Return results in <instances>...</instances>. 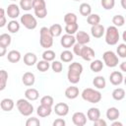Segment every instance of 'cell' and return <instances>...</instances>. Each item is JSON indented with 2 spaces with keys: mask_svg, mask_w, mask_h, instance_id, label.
<instances>
[{
  "mask_svg": "<svg viewBox=\"0 0 126 126\" xmlns=\"http://www.w3.org/2000/svg\"><path fill=\"white\" fill-rule=\"evenodd\" d=\"M83 72V66L79 62H73L68 67V80L72 84H77L80 82L81 74Z\"/></svg>",
  "mask_w": 126,
  "mask_h": 126,
  "instance_id": "1",
  "label": "cell"
},
{
  "mask_svg": "<svg viewBox=\"0 0 126 126\" xmlns=\"http://www.w3.org/2000/svg\"><path fill=\"white\" fill-rule=\"evenodd\" d=\"M39 43L44 48H49L53 44V35L51 34L50 31L46 27H42L39 31Z\"/></svg>",
  "mask_w": 126,
  "mask_h": 126,
  "instance_id": "2",
  "label": "cell"
},
{
  "mask_svg": "<svg viewBox=\"0 0 126 126\" xmlns=\"http://www.w3.org/2000/svg\"><path fill=\"white\" fill-rule=\"evenodd\" d=\"M82 97L83 99L92 102V103H97L101 99V94L98 91H95L91 88H87L83 91L82 93Z\"/></svg>",
  "mask_w": 126,
  "mask_h": 126,
  "instance_id": "3",
  "label": "cell"
},
{
  "mask_svg": "<svg viewBox=\"0 0 126 126\" xmlns=\"http://www.w3.org/2000/svg\"><path fill=\"white\" fill-rule=\"evenodd\" d=\"M119 40V32L115 26H110L105 32V41L109 45H115Z\"/></svg>",
  "mask_w": 126,
  "mask_h": 126,
  "instance_id": "4",
  "label": "cell"
},
{
  "mask_svg": "<svg viewBox=\"0 0 126 126\" xmlns=\"http://www.w3.org/2000/svg\"><path fill=\"white\" fill-rule=\"evenodd\" d=\"M16 104H17V107H18L20 113L24 116H30L33 111V106L27 99L20 98L17 100Z\"/></svg>",
  "mask_w": 126,
  "mask_h": 126,
  "instance_id": "5",
  "label": "cell"
},
{
  "mask_svg": "<svg viewBox=\"0 0 126 126\" xmlns=\"http://www.w3.org/2000/svg\"><path fill=\"white\" fill-rule=\"evenodd\" d=\"M102 58L107 67L112 68V67L117 66V64H118V57L113 51H110V50L105 51L102 55Z\"/></svg>",
  "mask_w": 126,
  "mask_h": 126,
  "instance_id": "6",
  "label": "cell"
},
{
  "mask_svg": "<svg viewBox=\"0 0 126 126\" xmlns=\"http://www.w3.org/2000/svg\"><path fill=\"white\" fill-rule=\"evenodd\" d=\"M21 23L28 30H33L37 26L36 19L32 14H25L21 17Z\"/></svg>",
  "mask_w": 126,
  "mask_h": 126,
  "instance_id": "7",
  "label": "cell"
},
{
  "mask_svg": "<svg viewBox=\"0 0 126 126\" xmlns=\"http://www.w3.org/2000/svg\"><path fill=\"white\" fill-rule=\"evenodd\" d=\"M75 41H76V37L73 35V34H69V33H66L64 34L62 37H61V40H60V43L63 47L65 48H69L71 46H73L75 44Z\"/></svg>",
  "mask_w": 126,
  "mask_h": 126,
  "instance_id": "8",
  "label": "cell"
},
{
  "mask_svg": "<svg viewBox=\"0 0 126 126\" xmlns=\"http://www.w3.org/2000/svg\"><path fill=\"white\" fill-rule=\"evenodd\" d=\"M54 111L59 116H65L69 112V106L65 102H58L54 106Z\"/></svg>",
  "mask_w": 126,
  "mask_h": 126,
  "instance_id": "9",
  "label": "cell"
},
{
  "mask_svg": "<svg viewBox=\"0 0 126 126\" xmlns=\"http://www.w3.org/2000/svg\"><path fill=\"white\" fill-rule=\"evenodd\" d=\"M72 121L76 126H84L87 122L86 115L83 112H75L72 116Z\"/></svg>",
  "mask_w": 126,
  "mask_h": 126,
  "instance_id": "10",
  "label": "cell"
},
{
  "mask_svg": "<svg viewBox=\"0 0 126 126\" xmlns=\"http://www.w3.org/2000/svg\"><path fill=\"white\" fill-rule=\"evenodd\" d=\"M81 57L84 60H86V61H91L94 57V49L92 47H89L87 45H84L83 46V49H82Z\"/></svg>",
  "mask_w": 126,
  "mask_h": 126,
  "instance_id": "11",
  "label": "cell"
},
{
  "mask_svg": "<svg viewBox=\"0 0 126 126\" xmlns=\"http://www.w3.org/2000/svg\"><path fill=\"white\" fill-rule=\"evenodd\" d=\"M109 81L112 85L114 86H118L122 83L123 81V75L121 72H118V71H113L110 76H109Z\"/></svg>",
  "mask_w": 126,
  "mask_h": 126,
  "instance_id": "12",
  "label": "cell"
},
{
  "mask_svg": "<svg viewBox=\"0 0 126 126\" xmlns=\"http://www.w3.org/2000/svg\"><path fill=\"white\" fill-rule=\"evenodd\" d=\"M104 32H105V31H104V27H103L102 25H100V24L94 25V26H92V28H91V32H92L93 36H94V37H96V38L101 37V36L103 35Z\"/></svg>",
  "mask_w": 126,
  "mask_h": 126,
  "instance_id": "13",
  "label": "cell"
},
{
  "mask_svg": "<svg viewBox=\"0 0 126 126\" xmlns=\"http://www.w3.org/2000/svg\"><path fill=\"white\" fill-rule=\"evenodd\" d=\"M6 12H7L8 17L15 19L20 15V8L18 7L17 4H10V5H8Z\"/></svg>",
  "mask_w": 126,
  "mask_h": 126,
  "instance_id": "14",
  "label": "cell"
},
{
  "mask_svg": "<svg viewBox=\"0 0 126 126\" xmlns=\"http://www.w3.org/2000/svg\"><path fill=\"white\" fill-rule=\"evenodd\" d=\"M76 40L79 43L85 45L88 42H90V35L86 32H84V31H79L77 32V34H76Z\"/></svg>",
  "mask_w": 126,
  "mask_h": 126,
  "instance_id": "15",
  "label": "cell"
},
{
  "mask_svg": "<svg viewBox=\"0 0 126 126\" xmlns=\"http://www.w3.org/2000/svg\"><path fill=\"white\" fill-rule=\"evenodd\" d=\"M22 81H23L25 86L30 87V86H32L34 84L35 78H34V75L32 72H26L22 77Z\"/></svg>",
  "mask_w": 126,
  "mask_h": 126,
  "instance_id": "16",
  "label": "cell"
},
{
  "mask_svg": "<svg viewBox=\"0 0 126 126\" xmlns=\"http://www.w3.org/2000/svg\"><path fill=\"white\" fill-rule=\"evenodd\" d=\"M65 95L69 99H74L79 95V89L77 87H75V86L68 87L65 90Z\"/></svg>",
  "mask_w": 126,
  "mask_h": 126,
  "instance_id": "17",
  "label": "cell"
},
{
  "mask_svg": "<svg viewBox=\"0 0 126 126\" xmlns=\"http://www.w3.org/2000/svg\"><path fill=\"white\" fill-rule=\"evenodd\" d=\"M52 109H51V106H48V105H44V104H40L37 109H36V112H37V115L40 116V117H46L48 115H50Z\"/></svg>",
  "mask_w": 126,
  "mask_h": 126,
  "instance_id": "18",
  "label": "cell"
},
{
  "mask_svg": "<svg viewBox=\"0 0 126 126\" xmlns=\"http://www.w3.org/2000/svg\"><path fill=\"white\" fill-rule=\"evenodd\" d=\"M36 55L32 52H28L25 54L24 56V63L27 65V66H32L36 63Z\"/></svg>",
  "mask_w": 126,
  "mask_h": 126,
  "instance_id": "19",
  "label": "cell"
},
{
  "mask_svg": "<svg viewBox=\"0 0 126 126\" xmlns=\"http://www.w3.org/2000/svg\"><path fill=\"white\" fill-rule=\"evenodd\" d=\"M25 96L27 99H30V100H35L38 98L39 96V93L36 89H33V88H30L28 89L26 92H25Z\"/></svg>",
  "mask_w": 126,
  "mask_h": 126,
  "instance_id": "20",
  "label": "cell"
},
{
  "mask_svg": "<svg viewBox=\"0 0 126 126\" xmlns=\"http://www.w3.org/2000/svg\"><path fill=\"white\" fill-rule=\"evenodd\" d=\"M87 116L91 121L94 122V120H96L100 117V111L96 107H91L87 112Z\"/></svg>",
  "mask_w": 126,
  "mask_h": 126,
  "instance_id": "21",
  "label": "cell"
},
{
  "mask_svg": "<svg viewBox=\"0 0 126 126\" xmlns=\"http://www.w3.org/2000/svg\"><path fill=\"white\" fill-rule=\"evenodd\" d=\"M0 106L4 111H11L14 107V101L11 98H3L0 102Z\"/></svg>",
  "mask_w": 126,
  "mask_h": 126,
  "instance_id": "22",
  "label": "cell"
},
{
  "mask_svg": "<svg viewBox=\"0 0 126 126\" xmlns=\"http://www.w3.org/2000/svg\"><path fill=\"white\" fill-rule=\"evenodd\" d=\"M7 59L8 61H10L11 63H17L20 61L21 59V53L18 50H11L8 52L7 55Z\"/></svg>",
  "mask_w": 126,
  "mask_h": 126,
  "instance_id": "23",
  "label": "cell"
},
{
  "mask_svg": "<svg viewBox=\"0 0 126 126\" xmlns=\"http://www.w3.org/2000/svg\"><path fill=\"white\" fill-rule=\"evenodd\" d=\"M119 115H120V112L116 107H109L106 110V117L111 121L116 120L119 117Z\"/></svg>",
  "mask_w": 126,
  "mask_h": 126,
  "instance_id": "24",
  "label": "cell"
},
{
  "mask_svg": "<svg viewBox=\"0 0 126 126\" xmlns=\"http://www.w3.org/2000/svg\"><path fill=\"white\" fill-rule=\"evenodd\" d=\"M93 84L97 89H104L105 88V85H106L105 79L102 76H96V77H94V80H93Z\"/></svg>",
  "mask_w": 126,
  "mask_h": 126,
  "instance_id": "25",
  "label": "cell"
},
{
  "mask_svg": "<svg viewBox=\"0 0 126 126\" xmlns=\"http://www.w3.org/2000/svg\"><path fill=\"white\" fill-rule=\"evenodd\" d=\"M90 68H91V70L93 72H100L102 70V68H103V63H102L101 60H98V59L94 60L91 63Z\"/></svg>",
  "mask_w": 126,
  "mask_h": 126,
  "instance_id": "26",
  "label": "cell"
},
{
  "mask_svg": "<svg viewBox=\"0 0 126 126\" xmlns=\"http://www.w3.org/2000/svg\"><path fill=\"white\" fill-rule=\"evenodd\" d=\"M79 11H80V14H81L82 16L88 17L89 15H91V12H92V8H91L90 4H88V3H82V4L80 5Z\"/></svg>",
  "mask_w": 126,
  "mask_h": 126,
  "instance_id": "27",
  "label": "cell"
},
{
  "mask_svg": "<svg viewBox=\"0 0 126 126\" xmlns=\"http://www.w3.org/2000/svg\"><path fill=\"white\" fill-rule=\"evenodd\" d=\"M112 97L115 100H121L125 97V91L122 88H117L112 92Z\"/></svg>",
  "mask_w": 126,
  "mask_h": 126,
  "instance_id": "28",
  "label": "cell"
},
{
  "mask_svg": "<svg viewBox=\"0 0 126 126\" xmlns=\"http://www.w3.org/2000/svg\"><path fill=\"white\" fill-rule=\"evenodd\" d=\"M8 80V73L5 70H0V91H3L6 87Z\"/></svg>",
  "mask_w": 126,
  "mask_h": 126,
  "instance_id": "29",
  "label": "cell"
},
{
  "mask_svg": "<svg viewBox=\"0 0 126 126\" xmlns=\"http://www.w3.org/2000/svg\"><path fill=\"white\" fill-rule=\"evenodd\" d=\"M87 22L88 24H90L91 26H94V25H97L99 24L100 22V17L97 15V14H91L87 17Z\"/></svg>",
  "mask_w": 126,
  "mask_h": 126,
  "instance_id": "30",
  "label": "cell"
},
{
  "mask_svg": "<svg viewBox=\"0 0 126 126\" xmlns=\"http://www.w3.org/2000/svg\"><path fill=\"white\" fill-rule=\"evenodd\" d=\"M7 28H8V31H9L10 32L15 33V32H17L20 30V24H19L16 20H12V21H10V22L8 23Z\"/></svg>",
  "mask_w": 126,
  "mask_h": 126,
  "instance_id": "31",
  "label": "cell"
},
{
  "mask_svg": "<svg viewBox=\"0 0 126 126\" xmlns=\"http://www.w3.org/2000/svg\"><path fill=\"white\" fill-rule=\"evenodd\" d=\"M49 31H50L51 34L53 35V37H54V36H58V35H60L61 32H62V27H61V25H59V24H54V25H52V26L49 28Z\"/></svg>",
  "mask_w": 126,
  "mask_h": 126,
  "instance_id": "32",
  "label": "cell"
},
{
  "mask_svg": "<svg viewBox=\"0 0 126 126\" xmlns=\"http://www.w3.org/2000/svg\"><path fill=\"white\" fill-rule=\"evenodd\" d=\"M73 53L70 50H64L60 54V58L63 62H71L73 60Z\"/></svg>",
  "mask_w": 126,
  "mask_h": 126,
  "instance_id": "33",
  "label": "cell"
},
{
  "mask_svg": "<svg viewBox=\"0 0 126 126\" xmlns=\"http://www.w3.org/2000/svg\"><path fill=\"white\" fill-rule=\"evenodd\" d=\"M48 62H49V61H46V60H44V59L38 61V62L36 63V68H37V70L40 71V72H45V71H47V70L49 69V67H50V65H49Z\"/></svg>",
  "mask_w": 126,
  "mask_h": 126,
  "instance_id": "34",
  "label": "cell"
},
{
  "mask_svg": "<svg viewBox=\"0 0 126 126\" xmlns=\"http://www.w3.org/2000/svg\"><path fill=\"white\" fill-rule=\"evenodd\" d=\"M11 43V36L8 33H2L0 34V45L2 46H9Z\"/></svg>",
  "mask_w": 126,
  "mask_h": 126,
  "instance_id": "35",
  "label": "cell"
},
{
  "mask_svg": "<svg viewBox=\"0 0 126 126\" xmlns=\"http://www.w3.org/2000/svg\"><path fill=\"white\" fill-rule=\"evenodd\" d=\"M64 22L65 24H74V23H77V16L76 14L74 13H67L65 16H64Z\"/></svg>",
  "mask_w": 126,
  "mask_h": 126,
  "instance_id": "36",
  "label": "cell"
},
{
  "mask_svg": "<svg viewBox=\"0 0 126 126\" xmlns=\"http://www.w3.org/2000/svg\"><path fill=\"white\" fill-rule=\"evenodd\" d=\"M112 23L115 27H122L125 23V18L122 15H115L112 18Z\"/></svg>",
  "mask_w": 126,
  "mask_h": 126,
  "instance_id": "37",
  "label": "cell"
},
{
  "mask_svg": "<svg viewBox=\"0 0 126 126\" xmlns=\"http://www.w3.org/2000/svg\"><path fill=\"white\" fill-rule=\"evenodd\" d=\"M65 32L69 34H73L76 32H78V24L74 23V24H66L65 26Z\"/></svg>",
  "mask_w": 126,
  "mask_h": 126,
  "instance_id": "38",
  "label": "cell"
},
{
  "mask_svg": "<svg viewBox=\"0 0 126 126\" xmlns=\"http://www.w3.org/2000/svg\"><path fill=\"white\" fill-rule=\"evenodd\" d=\"M42 58L46 61H52L55 58V52L51 49H47L42 53Z\"/></svg>",
  "mask_w": 126,
  "mask_h": 126,
  "instance_id": "39",
  "label": "cell"
},
{
  "mask_svg": "<svg viewBox=\"0 0 126 126\" xmlns=\"http://www.w3.org/2000/svg\"><path fill=\"white\" fill-rule=\"evenodd\" d=\"M20 6L25 11H30L32 8V0H20Z\"/></svg>",
  "mask_w": 126,
  "mask_h": 126,
  "instance_id": "40",
  "label": "cell"
},
{
  "mask_svg": "<svg viewBox=\"0 0 126 126\" xmlns=\"http://www.w3.org/2000/svg\"><path fill=\"white\" fill-rule=\"evenodd\" d=\"M53 102H54V100L51 95H44L40 99V104H44V105H48V106H52Z\"/></svg>",
  "mask_w": 126,
  "mask_h": 126,
  "instance_id": "41",
  "label": "cell"
},
{
  "mask_svg": "<svg viewBox=\"0 0 126 126\" xmlns=\"http://www.w3.org/2000/svg\"><path fill=\"white\" fill-rule=\"evenodd\" d=\"M115 5V0H101V6L105 10H111Z\"/></svg>",
  "mask_w": 126,
  "mask_h": 126,
  "instance_id": "42",
  "label": "cell"
},
{
  "mask_svg": "<svg viewBox=\"0 0 126 126\" xmlns=\"http://www.w3.org/2000/svg\"><path fill=\"white\" fill-rule=\"evenodd\" d=\"M34 14H35V16L37 18L43 19L47 15V9H46V7L45 8H40V9H35L34 10Z\"/></svg>",
  "mask_w": 126,
  "mask_h": 126,
  "instance_id": "43",
  "label": "cell"
},
{
  "mask_svg": "<svg viewBox=\"0 0 126 126\" xmlns=\"http://www.w3.org/2000/svg\"><path fill=\"white\" fill-rule=\"evenodd\" d=\"M46 3L44 0H32V8L35 9H40V8H45Z\"/></svg>",
  "mask_w": 126,
  "mask_h": 126,
  "instance_id": "44",
  "label": "cell"
},
{
  "mask_svg": "<svg viewBox=\"0 0 126 126\" xmlns=\"http://www.w3.org/2000/svg\"><path fill=\"white\" fill-rule=\"evenodd\" d=\"M51 68H52V70L55 73H60L62 71V69H63V65L59 61H53L52 62V65H51Z\"/></svg>",
  "mask_w": 126,
  "mask_h": 126,
  "instance_id": "45",
  "label": "cell"
},
{
  "mask_svg": "<svg viewBox=\"0 0 126 126\" xmlns=\"http://www.w3.org/2000/svg\"><path fill=\"white\" fill-rule=\"evenodd\" d=\"M117 53L122 58H125L126 57V44L125 43H121V44L118 45V47H117Z\"/></svg>",
  "mask_w": 126,
  "mask_h": 126,
  "instance_id": "46",
  "label": "cell"
},
{
  "mask_svg": "<svg viewBox=\"0 0 126 126\" xmlns=\"http://www.w3.org/2000/svg\"><path fill=\"white\" fill-rule=\"evenodd\" d=\"M39 125H40V122L35 117H31L26 122V126H39Z\"/></svg>",
  "mask_w": 126,
  "mask_h": 126,
  "instance_id": "47",
  "label": "cell"
},
{
  "mask_svg": "<svg viewBox=\"0 0 126 126\" xmlns=\"http://www.w3.org/2000/svg\"><path fill=\"white\" fill-rule=\"evenodd\" d=\"M83 46H84V45L81 44V43H79V42L75 43V44H74V47H73V51H74V53H75L76 55H78V56H81Z\"/></svg>",
  "mask_w": 126,
  "mask_h": 126,
  "instance_id": "48",
  "label": "cell"
},
{
  "mask_svg": "<svg viewBox=\"0 0 126 126\" xmlns=\"http://www.w3.org/2000/svg\"><path fill=\"white\" fill-rule=\"evenodd\" d=\"M6 24V18H5V10L3 8H0V27H4Z\"/></svg>",
  "mask_w": 126,
  "mask_h": 126,
  "instance_id": "49",
  "label": "cell"
},
{
  "mask_svg": "<svg viewBox=\"0 0 126 126\" xmlns=\"http://www.w3.org/2000/svg\"><path fill=\"white\" fill-rule=\"evenodd\" d=\"M94 126H106V122L103 119L98 118V119H96V120L94 121Z\"/></svg>",
  "mask_w": 126,
  "mask_h": 126,
  "instance_id": "50",
  "label": "cell"
},
{
  "mask_svg": "<svg viewBox=\"0 0 126 126\" xmlns=\"http://www.w3.org/2000/svg\"><path fill=\"white\" fill-rule=\"evenodd\" d=\"M65 124H66L65 121L61 118H58V119L54 120V122H53V126H65Z\"/></svg>",
  "mask_w": 126,
  "mask_h": 126,
  "instance_id": "51",
  "label": "cell"
},
{
  "mask_svg": "<svg viewBox=\"0 0 126 126\" xmlns=\"http://www.w3.org/2000/svg\"><path fill=\"white\" fill-rule=\"evenodd\" d=\"M5 53H6V47H5V46L0 45V56L5 55Z\"/></svg>",
  "mask_w": 126,
  "mask_h": 126,
  "instance_id": "52",
  "label": "cell"
},
{
  "mask_svg": "<svg viewBox=\"0 0 126 126\" xmlns=\"http://www.w3.org/2000/svg\"><path fill=\"white\" fill-rule=\"evenodd\" d=\"M120 69H121V71L126 72V61H125V62H122V63L120 64Z\"/></svg>",
  "mask_w": 126,
  "mask_h": 126,
  "instance_id": "53",
  "label": "cell"
},
{
  "mask_svg": "<svg viewBox=\"0 0 126 126\" xmlns=\"http://www.w3.org/2000/svg\"><path fill=\"white\" fill-rule=\"evenodd\" d=\"M111 125H112V126H122V123H121V122H118V121H115V122H113Z\"/></svg>",
  "mask_w": 126,
  "mask_h": 126,
  "instance_id": "54",
  "label": "cell"
},
{
  "mask_svg": "<svg viewBox=\"0 0 126 126\" xmlns=\"http://www.w3.org/2000/svg\"><path fill=\"white\" fill-rule=\"evenodd\" d=\"M121 6L123 9L126 10V0H121Z\"/></svg>",
  "mask_w": 126,
  "mask_h": 126,
  "instance_id": "55",
  "label": "cell"
},
{
  "mask_svg": "<svg viewBox=\"0 0 126 126\" xmlns=\"http://www.w3.org/2000/svg\"><path fill=\"white\" fill-rule=\"evenodd\" d=\"M122 38H123V40L126 42V31L123 32V33H122Z\"/></svg>",
  "mask_w": 126,
  "mask_h": 126,
  "instance_id": "56",
  "label": "cell"
},
{
  "mask_svg": "<svg viewBox=\"0 0 126 126\" xmlns=\"http://www.w3.org/2000/svg\"><path fill=\"white\" fill-rule=\"evenodd\" d=\"M124 84H125V86H126V77H125V79H124Z\"/></svg>",
  "mask_w": 126,
  "mask_h": 126,
  "instance_id": "57",
  "label": "cell"
},
{
  "mask_svg": "<svg viewBox=\"0 0 126 126\" xmlns=\"http://www.w3.org/2000/svg\"><path fill=\"white\" fill-rule=\"evenodd\" d=\"M12 1H16V0H12Z\"/></svg>",
  "mask_w": 126,
  "mask_h": 126,
  "instance_id": "58",
  "label": "cell"
},
{
  "mask_svg": "<svg viewBox=\"0 0 126 126\" xmlns=\"http://www.w3.org/2000/svg\"><path fill=\"white\" fill-rule=\"evenodd\" d=\"M75 1H79V0H75Z\"/></svg>",
  "mask_w": 126,
  "mask_h": 126,
  "instance_id": "59",
  "label": "cell"
}]
</instances>
